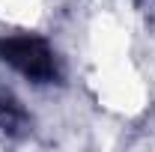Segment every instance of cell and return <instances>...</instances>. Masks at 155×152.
I'll return each instance as SVG.
<instances>
[{
	"label": "cell",
	"mask_w": 155,
	"mask_h": 152,
	"mask_svg": "<svg viewBox=\"0 0 155 152\" xmlns=\"http://www.w3.org/2000/svg\"><path fill=\"white\" fill-rule=\"evenodd\" d=\"M0 60L18 69L36 84H48L57 78V63L48 42L39 36H9L0 42Z\"/></svg>",
	"instance_id": "1"
}]
</instances>
